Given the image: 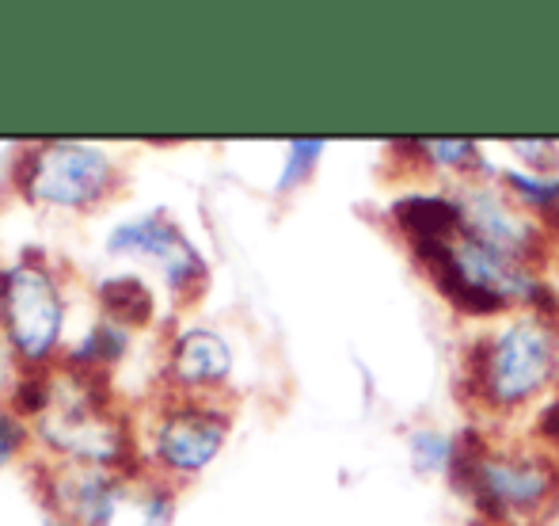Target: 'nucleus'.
Here are the masks:
<instances>
[{
    "label": "nucleus",
    "instance_id": "1",
    "mask_svg": "<svg viewBox=\"0 0 559 526\" xmlns=\"http://www.w3.org/2000/svg\"><path fill=\"white\" fill-rule=\"evenodd\" d=\"M461 214V210H456ZM415 253L430 264V274L438 279V287L453 297L461 309L468 313H499L507 305H525V309H540L548 297L545 282L537 279L530 264L514 260V256L499 253V248L484 245L479 237H472L461 222L449 225L442 233L412 241Z\"/></svg>",
    "mask_w": 559,
    "mask_h": 526
},
{
    "label": "nucleus",
    "instance_id": "2",
    "mask_svg": "<svg viewBox=\"0 0 559 526\" xmlns=\"http://www.w3.org/2000/svg\"><path fill=\"white\" fill-rule=\"evenodd\" d=\"M476 389L491 408H522L559 378V325L552 313H522L479 343Z\"/></svg>",
    "mask_w": 559,
    "mask_h": 526
},
{
    "label": "nucleus",
    "instance_id": "3",
    "mask_svg": "<svg viewBox=\"0 0 559 526\" xmlns=\"http://www.w3.org/2000/svg\"><path fill=\"white\" fill-rule=\"evenodd\" d=\"M468 489L491 519L530 523L559 500V466L537 451H479L468 458Z\"/></svg>",
    "mask_w": 559,
    "mask_h": 526
},
{
    "label": "nucleus",
    "instance_id": "4",
    "mask_svg": "<svg viewBox=\"0 0 559 526\" xmlns=\"http://www.w3.org/2000/svg\"><path fill=\"white\" fill-rule=\"evenodd\" d=\"M0 313H4L8 340L27 359H46L61 336V294L53 279L38 267H12L0 279Z\"/></svg>",
    "mask_w": 559,
    "mask_h": 526
},
{
    "label": "nucleus",
    "instance_id": "5",
    "mask_svg": "<svg viewBox=\"0 0 559 526\" xmlns=\"http://www.w3.org/2000/svg\"><path fill=\"white\" fill-rule=\"evenodd\" d=\"M453 202L461 210V225L484 245L499 248V253L514 256V260L530 267L545 248L540 218H533L502 184H472L468 179L464 191L453 195Z\"/></svg>",
    "mask_w": 559,
    "mask_h": 526
},
{
    "label": "nucleus",
    "instance_id": "6",
    "mask_svg": "<svg viewBox=\"0 0 559 526\" xmlns=\"http://www.w3.org/2000/svg\"><path fill=\"white\" fill-rule=\"evenodd\" d=\"M23 187L31 199L53 202V207H92L111 187V161L92 145L58 141L31 156Z\"/></svg>",
    "mask_w": 559,
    "mask_h": 526
},
{
    "label": "nucleus",
    "instance_id": "7",
    "mask_svg": "<svg viewBox=\"0 0 559 526\" xmlns=\"http://www.w3.org/2000/svg\"><path fill=\"white\" fill-rule=\"evenodd\" d=\"M43 431L53 446L76 454L84 461H115L118 451H122V428L104 408V400L88 389V382L50 389V405L43 412Z\"/></svg>",
    "mask_w": 559,
    "mask_h": 526
},
{
    "label": "nucleus",
    "instance_id": "8",
    "mask_svg": "<svg viewBox=\"0 0 559 526\" xmlns=\"http://www.w3.org/2000/svg\"><path fill=\"white\" fill-rule=\"evenodd\" d=\"M111 253L145 256V260H153L160 267L171 287H179V290H191L206 282V264L199 260L191 241L171 222H164V218H138V222L118 225L111 237Z\"/></svg>",
    "mask_w": 559,
    "mask_h": 526
},
{
    "label": "nucleus",
    "instance_id": "9",
    "mask_svg": "<svg viewBox=\"0 0 559 526\" xmlns=\"http://www.w3.org/2000/svg\"><path fill=\"white\" fill-rule=\"evenodd\" d=\"M228 420L214 408H176L156 428V454L176 474H199L225 446Z\"/></svg>",
    "mask_w": 559,
    "mask_h": 526
},
{
    "label": "nucleus",
    "instance_id": "10",
    "mask_svg": "<svg viewBox=\"0 0 559 526\" xmlns=\"http://www.w3.org/2000/svg\"><path fill=\"white\" fill-rule=\"evenodd\" d=\"M233 371V351L210 328H191L171 351V378L183 386H217Z\"/></svg>",
    "mask_w": 559,
    "mask_h": 526
},
{
    "label": "nucleus",
    "instance_id": "11",
    "mask_svg": "<svg viewBox=\"0 0 559 526\" xmlns=\"http://www.w3.org/2000/svg\"><path fill=\"white\" fill-rule=\"evenodd\" d=\"M168 515L171 504L164 492L145 489V484H111L96 526H164Z\"/></svg>",
    "mask_w": 559,
    "mask_h": 526
},
{
    "label": "nucleus",
    "instance_id": "12",
    "mask_svg": "<svg viewBox=\"0 0 559 526\" xmlns=\"http://www.w3.org/2000/svg\"><path fill=\"white\" fill-rule=\"evenodd\" d=\"M502 187H507V191L514 195V199L522 202L533 218L556 214L559 210V176L556 172L510 168V172H502Z\"/></svg>",
    "mask_w": 559,
    "mask_h": 526
},
{
    "label": "nucleus",
    "instance_id": "13",
    "mask_svg": "<svg viewBox=\"0 0 559 526\" xmlns=\"http://www.w3.org/2000/svg\"><path fill=\"white\" fill-rule=\"evenodd\" d=\"M407 454H412L415 474H449V469H456L461 443L438 428H415L407 435Z\"/></svg>",
    "mask_w": 559,
    "mask_h": 526
},
{
    "label": "nucleus",
    "instance_id": "14",
    "mask_svg": "<svg viewBox=\"0 0 559 526\" xmlns=\"http://www.w3.org/2000/svg\"><path fill=\"white\" fill-rule=\"evenodd\" d=\"M99 297H104L107 309H111L118 320H126V325H145L148 320V305H153V297H148L145 282L133 279V274L107 279L104 290H99Z\"/></svg>",
    "mask_w": 559,
    "mask_h": 526
},
{
    "label": "nucleus",
    "instance_id": "15",
    "mask_svg": "<svg viewBox=\"0 0 559 526\" xmlns=\"http://www.w3.org/2000/svg\"><path fill=\"white\" fill-rule=\"evenodd\" d=\"M423 153L435 168H445V172H472V168H484L479 161V149L472 141H423Z\"/></svg>",
    "mask_w": 559,
    "mask_h": 526
},
{
    "label": "nucleus",
    "instance_id": "16",
    "mask_svg": "<svg viewBox=\"0 0 559 526\" xmlns=\"http://www.w3.org/2000/svg\"><path fill=\"white\" fill-rule=\"evenodd\" d=\"M320 141H294L289 145V161H286V172H282V179H278V187L282 191H289L294 187V179H305V172L317 164V156H320Z\"/></svg>",
    "mask_w": 559,
    "mask_h": 526
},
{
    "label": "nucleus",
    "instance_id": "17",
    "mask_svg": "<svg viewBox=\"0 0 559 526\" xmlns=\"http://www.w3.org/2000/svg\"><path fill=\"white\" fill-rule=\"evenodd\" d=\"M20 443H23V431H20V423L12 420L8 412H0V461H8L15 451H20Z\"/></svg>",
    "mask_w": 559,
    "mask_h": 526
},
{
    "label": "nucleus",
    "instance_id": "18",
    "mask_svg": "<svg viewBox=\"0 0 559 526\" xmlns=\"http://www.w3.org/2000/svg\"><path fill=\"white\" fill-rule=\"evenodd\" d=\"M537 526H559V512H552V515H545V519H540Z\"/></svg>",
    "mask_w": 559,
    "mask_h": 526
}]
</instances>
